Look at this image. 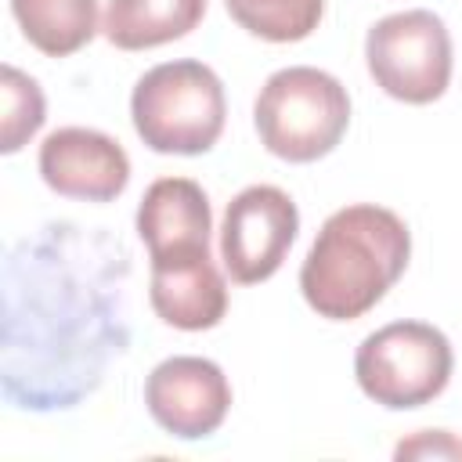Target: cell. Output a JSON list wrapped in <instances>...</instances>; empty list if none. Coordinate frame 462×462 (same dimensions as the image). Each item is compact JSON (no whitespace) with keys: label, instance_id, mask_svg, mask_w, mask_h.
<instances>
[{"label":"cell","instance_id":"4fadbf2b","mask_svg":"<svg viewBox=\"0 0 462 462\" xmlns=\"http://www.w3.org/2000/svg\"><path fill=\"white\" fill-rule=\"evenodd\" d=\"M22 36L47 58H65L87 47L97 29V0H11Z\"/></svg>","mask_w":462,"mask_h":462},{"label":"cell","instance_id":"8fae6325","mask_svg":"<svg viewBox=\"0 0 462 462\" xmlns=\"http://www.w3.org/2000/svg\"><path fill=\"white\" fill-rule=\"evenodd\" d=\"M148 303L159 314V321L180 332L217 328L227 314V282L213 256L184 263H152Z\"/></svg>","mask_w":462,"mask_h":462},{"label":"cell","instance_id":"277c9868","mask_svg":"<svg viewBox=\"0 0 462 462\" xmlns=\"http://www.w3.org/2000/svg\"><path fill=\"white\" fill-rule=\"evenodd\" d=\"M260 144L285 162L325 159L350 126L346 87L314 65H289L267 76L253 105Z\"/></svg>","mask_w":462,"mask_h":462},{"label":"cell","instance_id":"8992f818","mask_svg":"<svg viewBox=\"0 0 462 462\" xmlns=\"http://www.w3.org/2000/svg\"><path fill=\"white\" fill-rule=\"evenodd\" d=\"M368 76L404 105H430L451 83V32L426 7L379 18L365 36Z\"/></svg>","mask_w":462,"mask_h":462},{"label":"cell","instance_id":"2e32d148","mask_svg":"<svg viewBox=\"0 0 462 462\" xmlns=\"http://www.w3.org/2000/svg\"><path fill=\"white\" fill-rule=\"evenodd\" d=\"M393 458H455L462 462V440L448 430H419L393 448Z\"/></svg>","mask_w":462,"mask_h":462},{"label":"cell","instance_id":"7a4b0ae2","mask_svg":"<svg viewBox=\"0 0 462 462\" xmlns=\"http://www.w3.org/2000/svg\"><path fill=\"white\" fill-rule=\"evenodd\" d=\"M408 260V224L386 206L354 202L325 217L300 267V292L318 318L354 321L397 285Z\"/></svg>","mask_w":462,"mask_h":462},{"label":"cell","instance_id":"6da1fadb","mask_svg":"<svg viewBox=\"0 0 462 462\" xmlns=\"http://www.w3.org/2000/svg\"><path fill=\"white\" fill-rule=\"evenodd\" d=\"M126 253L105 231L47 224L4 263V397L29 411L79 404L126 346Z\"/></svg>","mask_w":462,"mask_h":462},{"label":"cell","instance_id":"3957f363","mask_svg":"<svg viewBox=\"0 0 462 462\" xmlns=\"http://www.w3.org/2000/svg\"><path fill=\"white\" fill-rule=\"evenodd\" d=\"M130 119L137 137L152 152L202 155L224 134V119H227L224 83L209 65L195 58L162 61L134 83Z\"/></svg>","mask_w":462,"mask_h":462},{"label":"cell","instance_id":"ba28073f","mask_svg":"<svg viewBox=\"0 0 462 462\" xmlns=\"http://www.w3.org/2000/svg\"><path fill=\"white\" fill-rule=\"evenodd\" d=\"M148 415L180 440L209 437L231 411V383L209 357L177 354L159 361L144 379Z\"/></svg>","mask_w":462,"mask_h":462},{"label":"cell","instance_id":"52a82bcc","mask_svg":"<svg viewBox=\"0 0 462 462\" xmlns=\"http://www.w3.org/2000/svg\"><path fill=\"white\" fill-rule=\"evenodd\" d=\"M300 231V209L289 191L274 184L242 188L220 224V260L231 282L260 285L267 282L289 256Z\"/></svg>","mask_w":462,"mask_h":462},{"label":"cell","instance_id":"9c48e42d","mask_svg":"<svg viewBox=\"0 0 462 462\" xmlns=\"http://www.w3.org/2000/svg\"><path fill=\"white\" fill-rule=\"evenodd\" d=\"M40 177L51 191L83 202H112L130 184L126 148L90 126H61L40 144Z\"/></svg>","mask_w":462,"mask_h":462},{"label":"cell","instance_id":"5b68a950","mask_svg":"<svg viewBox=\"0 0 462 462\" xmlns=\"http://www.w3.org/2000/svg\"><path fill=\"white\" fill-rule=\"evenodd\" d=\"M455 354L430 321H390L368 332L354 354V379L368 401L390 411L422 408L451 383Z\"/></svg>","mask_w":462,"mask_h":462},{"label":"cell","instance_id":"7c38bea8","mask_svg":"<svg viewBox=\"0 0 462 462\" xmlns=\"http://www.w3.org/2000/svg\"><path fill=\"white\" fill-rule=\"evenodd\" d=\"M206 14V0H108L101 32L119 51H152L188 36Z\"/></svg>","mask_w":462,"mask_h":462},{"label":"cell","instance_id":"9a60e30c","mask_svg":"<svg viewBox=\"0 0 462 462\" xmlns=\"http://www.w3.org/2000/svg\"><path fill=\"white\" fill-rule=\"evenodd\" d=\"M0 101H4V108H0V152L14 155L43 126L47 101H43L40 83L14 65L0 69Z\"/></svg>","mask_w":462,"mask_h":462},{"label":"cell","instance_id":"5bb4252c","mask_svg":"<svg viewBox=\"0 0 462 462\" xmlns=\"http://www.w3.org/2000/svg\"><path fill=\"white\" fill-rule=\"evenodd\" d=\"M224 7L249 36L267 43L307 40L325 14V0H224Z\"/></svg>","mask_w":462,"mask_h":462},{"label":"cell","instance_id":"30bf717a","mask_svg":"<svg viewBox=\"0 0 462 462\" xmlns=\"http://www.w3.org/2000/svg\"><path fill=\"white\" fill-rule=\"evenodd\" d=\"M137 238L148 245V263H184L209 256L213 209L199 180L159 177L137 206Z\"/></svg>","mask_w":462,"mask_h":462}]
</instances>
